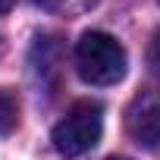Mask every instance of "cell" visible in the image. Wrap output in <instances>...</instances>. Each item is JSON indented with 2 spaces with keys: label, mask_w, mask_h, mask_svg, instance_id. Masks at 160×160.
<instances>
[{
  "label": "cell",
  "mask_w": 160,
  "mask_h": 160,
  "mask_svg": "<svg viewBox=\"0 0 160 160\" xmlns=\"http://www.w3.org/2000/svg\"><path fill=\"white\" fill-rule=\"evenodd\" d=\"M16 122H19V104L7 88H0V135H10Z\"/></svg>",
  "instance_id": "4"
},
{
  "label": "cell",
  "mask_w": 160,
  "mask_h": 160,
  "mask_svg": "<svg viewBox=\"0 0 160 160\" xmlns=\"http://www.w3.org/2000/svg\"><path fill=\"white\" fill-rule=\"evenodd\" d=\"M104 132V110L94 101H82L75 104L50 132V141L57 148L60 157H82L88 154Z\"/></svg>",
  "instance_id": "2"
},
{
  "label": "cell",
  "mask_w": 160,
  "mask_h": 160,
  "mask_svg": "<svg viewBox=\"0 0 160 160\" xmlns=\"http://www.w3.org/2000/svg\"><path fill=\"white\" fill-rule=\"evenodd\" d=\"M126 47L107 32H85L75 44V69L88 85H116L126 75Z\"/></svg>",
  "instance_id": "1"
},
{
  "label": "cell",
  "mask_w": 160,
  "mask_h": 160,
  "mask_svg": "<svg viewBox=\"0 0 160 160\" xmlns=\"http://www.w3.org/2000/svg\"><path fill=\"white\" fill-rule=\"evenodd\" d=\"M107 160H126V157H107Z\"/></svg>",
  "instance_id": "6"
},
{
  "label": "cell",
  "mask_w": 160,
  "mask_h": 160,
  "mask_svg": "<svg viewBox=\"0 0 160 160\" xmlns=\"http://www.w3.org/2000/svg\"><path fill=\"white\" fill-rule=\"evenodd\" d=\"M126 129L144 148L160 144V88H144L132 98L126 110Z\"/></svg>",
  "instance_id": "3"
},
{
  "label": "cell",
  "mask_w": 160,
  "mask_h": 160,
  "mask_svg": "<svg viewBox=\"0 0 160 160\" xmlns=\"http://www.w3.org/2000/svg\"><path fill=\"white\" fill-rule=\"evenodd\" d=\"M13 3H16V0H0V13H7V10H10Z\"/></svg>",
  "instance_id": "5"
}]
</instances>
